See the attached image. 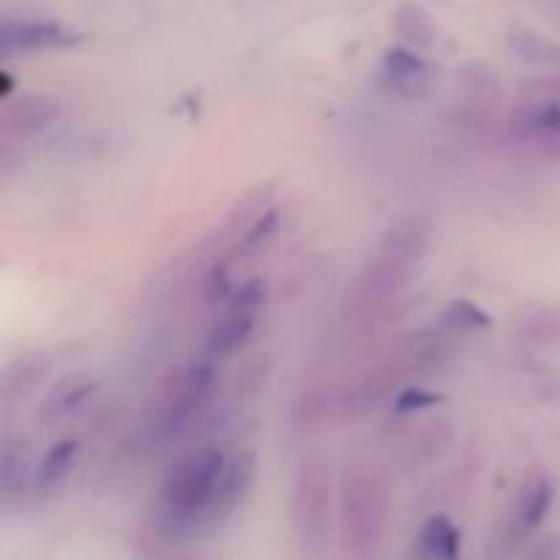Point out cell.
<instances>
[{
	"label": "cell",
	"mask_w": 560,
	"mask_h": 560,
	"mask_svg": "<svg viewBox=\"0 0 560 560\" xmlns=\"http://www.w3.org/2000/svg\"><path fill=\"white\" fill-rule=\"evenodd\" d=\"M509 126L520 145L560 162V77L525 82Z\"/></svg>",
	"instance_id": "52a82bcc"
},
{
	"label": "cell",
	"mask_w": 560,
	"mask_h": 560,
	"mask_svg": "<svg viewBox=\"0 0 560 560\" xmlns=\"http://www.w3.org/2000/svg\"><path fill=\"white\" fill-rule=\"evenodd\" d=\"M268 301V282L262 277L246 279L238 290H233L222 304V315L208 334V353L228 355L238 350L252 337L257 326V315Z\"/></svg>",
	"instance_id": "ba28073f"
},
{
	"label": "cell",
	"mask_w": 560,
	"mask_h": 560,
	"mask_svg": "<svg viewBox=\"0 0 560 560\" xmlns=\"http://www.w3.org/2000/svg\"><path fill=\"white\" fill-rule=\"evenodd\" d=\"M334 410V394L326 388H310L301 394L293 405V424L299 430H312V427L323 424Z\"/></svg>",
	"instance_id": "ac0fdd59"
},
{
	"label": "cell",
	"mask_w": 560,
	"mask_h": 560,
	"mask_svg": "<svg viewBox=\"0 0 560 560\" xmlns=\"http://www.w3.org/2000/svg\"><path fill=\"white\" fill-rule=\"evenodd\" d=\"M443 320H446V326L454 328V331H479V328L492 326V317L468 299L454 301L446 310V315H443Z\"/></svg>",
	"instance_id": "7402d4cb"
},
{
	"label": "cell",
	"mask_w": 560,
	"mask_h": 560,
	"mask_svg": "<svg viewBox=\"0 0 560 560\" xmlns=\"http://www.w3.org/2000/svg\"><path fill=\"white\" fill-rule=\"evenodd\" d=\"M257 479V457L255 452H238L235 457L228 459V468H224L222 481L217 487V495H213L211 509H208V534L222 528L241 506L249 498L252 487Z\"/></svg>",
	"instance_id": "30bf717a"
},
{
	"label": "cell",
	"mask_w": 560,
	"mask_h": 560,
	"mask_svg": "<svg viewBox=\"0 0 560 560\" xmlns=\"http://www.w3.org/2000/svg\"><path fill=\"white\" fill-rule=\"evenodd\" d=\"M509 47L517 52L523 60H534V63H560V47L547 42L541 33L530 31V27H514L509 33Z\"/></svg>",
	"instance_id": "e0dca14e"
},
{
	"label": "cell",
	"mask_w": 560,
	"mask_h": 560,
	"mask_svg": "<svg viewBox=\"0 0 560 560\" xmlns=\"http://www.w3.org/2000/svg\"><path fill=\"white\" fill-rule=\"evenodd\" d=\"M85 42V33L52 20H11L5 16L0 25V52H38V49L74 47Z\"/></svg>",
	"instance_id": "9c48e42d"
},
{
	"label": "cell",
	"mask_w": 560,
	"mask_h": 560,
	"mask_svg": "<svg viewBox=\"0 0 560 560\" xmlns=\"http://www.w3.org/2000/svg\"><path fill=\"white\" fill-rule=\"evenodd\" d=\"M60 104L47 96H20L16 102H9L0 113V135L3 142L27 140L47 129L49 124L60 118Z\"/></svg>",
	"instance_id": "7c38bea8"
},
{
	"label": "cell",
	"mask_w": 560,
	"mask_h": 560,
	"mask_svg": "<svg viewBox=\"0 0 560 560\" xmlns=\"http://www.w3.org/2000/svg\"><path fill=\"white\" fill-rule=\"evenodd\" d=\"M459 547H463V536L454 528L452 520L446 514H435L430 523L421 528L419 541H416V556L424 558H457Z\"/></svg>",
	"instance_id": "9a60e30c"
},
{
	"label": "cell",
	"mask_w": 560,
	"mask_h": 560,
	"mask_svg": "<svg viewBox=\"0 0 560 560\" xmlns=\"http://www.w3.org/2000/svg\"><path fill=\"white\" fill-rule=\"evenodd\" d=\"M427 238H430V222L421 213L410 211L394 219L383 230L375 255L366 260V266L361 268L359 277L345 293V317L361 323L386 312L424 257Z\"/></svg>",
	"instance_id": "6da1fadb"
},
{
	"label": "cell",
	"mask_w": 560,
	"mask_h": 560,
	"mask_svg": "<svg viewBox=\"0 0 560 560\" xmlns=\"http://www.w3.org/2000/svg\"><path fill=\"white\" fill-rule=\"evenodd\" d=\"M77 452H80V443L71 441V438L69 441L55 443V446L44 454V459H42V465L36 468V474H33V490H36L38 495H47V492H52L55 487H58L60 481L71 474V465H74Z\"/></svg>",
	"instance_id": "2e32d148"
},
{
	"label": "cell",
	"mask_w": 560,
	"mask_h": 560,
	"mask_svg": "<svg viewBox=\"0 0 560 560\" xmlns=\"http://www.w3.org/2000/svg\"><path fill=\"white\" fill-rule=\"evenodd\" d=\"M438 359H441V348L435 339H410L397 353H388L386 359L372 364L364 375H359V381L350 383L348 392L339 399V408L348 416L370 413L372 408H377L383 399L397 392L399 383L432 366Z\"/></svg>",
	"instance_id": "5b68a950"
},
{
	"label": "cell",
	"mask_w": 560,
	"mask_h": 560,
	"mask_svg": "<svg viewBox=\"0 0 560 560\" xmlns=\"http://www.w3.org/2000/svg\"><path fill=\"white\" fill-rule=\"evenodd\" d=\"M25 474H27V459H25V448L22 446H11L5 443L3 448V465H0V490H3V503L9 506L14 498H20V487L25 485Z\"/></svg>",
	"instance_id": "44dd1931"
},
{
	"label": "cell",
	"mask_w": 560,
	"mask_h": 560,
	"mask_svg": "<svg viewBox=\"0 0 560 560\" xmlns=\"http://www.w3.org/2000/svg\"><path fill=\"white\" fill-rule=\"evenodd\" d=\"M228 457L222 448L202 446L170 468L156 503L153 528L167 541H189L208 536V509L222 481Z\"/></svg>",
	"instance_id": "7a4b0ae2"
},
{
	"label": "cell",
	"mask_w": 560,
	"mask_h": 560,
	"mask_svg": "<svg viewBox=\"0 0 560 560\" xmlns=\"http://www.w3.org/2000/svg\"><path fill=\"white\" fill-rule=\"evenodd\" d=\"M213 386H217V370L208 361L173 372L159 388L156 402L148 416V438L153 443H167L178 438L206 408Z\"/></svg>",
	"instance_id": "277c9868"
},
{
	"label": "cell",
	"mask_w": 560,
	"mask_h": 560,
	"mask_svg": "<svg viewBox=\"0 0 560 560\" xmlns=\"http://www.w3.org/2000/svg\"><path fill=\"white\" fill-rule=\"evenodd\" d=\"M279 219H282L279 208H266V211H262V213H257L255 222H252L249 228H246L244 233H241V238L235 241L233 249H230V257H228V260H222V262H230V260H235V257H238V255L244 257V255H249V252L260 249V246L266 244V241L271 238L273 233H277Z\"/></svg>",
	"instance_id": "d6986e66"
},
{
	"label": "cell",
	"mask_w": 560,
	"mask_h": 560,
	"mask_svg": "<svg viewBox=\"0 0 560 560\" xmlns=\"http://www.w3.org/2000/svg\"><path fill=\"white\" fill-rule=\"evenodd\" d=\"M397 33L405 44L416 49H427L435 42V25L419 5H402L397 14Z\"/></svg>",
	"instance_id": "ffe728a7"
},
{
	"label": "cell",
	"mask_w": 560,
	"mask_h": 560,
	"mask_svg": "<svg viewBox=\"0 0 560 560\" xmlns=\"http://www.w3.org/2000/svg\"><path fill=\"white\" fill-rule=\"evenodd\" d=\"M11 93H14V77H11V71H0V98L9 102Z\"/></svg>",
	"instance_id": "d4e9b609"
},
{
	"label": "cell",
	"mask_w": 560,
	"mask_h": 560,
	"mask_svg": "<svg viewBox=\"0 0 560 560\" xmlns=\"http://www.w3.org/2000/svg\"><path fill=\"white\" fill-rule=\"evenodd\" d=\"M552 501H556V485L545 470H530L525 474L523 485L517 492V506H514V520L506 528V539L520 541L534 534L550 514Z\"/></svg>",
	"instance_id": "8fae6325"
},
{
	"label": "cell",
	"mask_w": 560,
	"mask_h": 560,
	"mask_svg": "<svg viewBox=\"0 0 560 560\" xmlns=\"http://www.w3.org/2000/svg\"><path fill=\"white\" fill-rule=\"evenodd\" d=\"M96 388L98 383L88 375L60 377V381L49 388L47 399H44L42 421L44 424H58L66 416L77 413V410L96 394Z\"/></svg>",
	"instance_id": "5bb4252c"
},
{
	"label": "cell",
	"mask_w": 560,
	"mask_h": 560,
	"mask_svg": "<svg viewBox=\"0 0 560 560\" xmlns=\"http://www.w3.org/2000/svg\"><path fill=\"white\" fill-rule=\"evenodd\" d=\"M441 402H443V394L427 392V388L421 386H408L397 394V399H394V413L410 416V413H419V410L435 408V405Z\"/></svg>",
	"instance_id": "cb8c5ba5"
},
{
	"label": "cell",
	"mask_w": 560,
	"mask_h": 560,
	"mask_svg": "<svg viewBox=\"0 0 560 560\" xmlns=\"http://www.w3.org/2000/svg\"><path fill=\"white\" fill-rule=\"evenodd\" d=\"M200 290H202V299H206V304H224V301L233 295V282H230V273H228V262L217 260L211 268L206 271V277H202L200 282Z\"/></svg>",
	"instance_id": "603a6c76"
},
{
	"label": "cell",
	"mask_w": 560,
	"mask_h": 560,
	"mask_svg": "<svg viewBox=\"0 0 560 560\" xmlns=\"http://www.w3.org/2000/svg\"><path fill=\"white\" fill-rule=\"evenodd\" d=\"M381 77L394 93L405 98H421L432 85L430 63L408 47H392L383 52Z\"/></svg>",
	"instance_id": "4fadbf2b"
},
{
	"label": "cell",
	"mask_w": 560,
	"mask_h": 560,
	"mask_svg": "<svg viewBox=\"0 0 560 560\" xmlns=\"http://www.w3.org/2000/svg\"><path fill=\"white\" fill-rule=\"evenodd\" d=\"M334 474L323 457H310L299 465L290 498V523L304 552H323L331 534Z\"/></svg>",
	"instance_id": "8992f818"
},
{
	"label": "cell",
	"mask_w": 560,
	"mask_h": 560,
	"mask_svg": "<svg viewBox=\"0 0 560 560\" xmlns=\"http://www.w3.org/2000/svg\"><path fill=\"white\" fill-rule=\"evenodd\" d=\"M388 523V487L366 465H350L339 485V536L350 558L377 556Z\"/></svg>",
	"instance_id": "3957f363"
}]
</instances>
